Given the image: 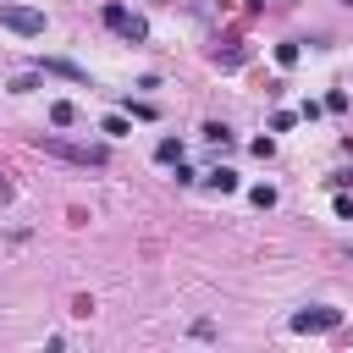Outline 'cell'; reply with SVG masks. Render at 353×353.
I'll use <instances>...</instances> for the list:
<instances>
[{"instance_id": "obj_1", "label": "cell", "mask_w": 353, "mask_h": 353, "mask_svg": "<svg viewBox=\"0 0 353 353\" xmlns=\"http://www.w3.org/2000/svg\"><path fill=\"white\" fill-rule=\"evenodd\" d=\"M287 325H292V331H309V336H314V331H336V325H342V309H336V303H309V309H298Z\"/></svg>"}, {"instance_id": "obj_2", "label": "cell", "mask_w": 353, "mask_h": 353, "mask_svg": "<svg viewBox=\"0 0 353 353\" xmlns=\"http://www.w3.org/2000/svg\"><path fill=\"white\" fill-rule=\"evenodd\" d=\"M105 28H110V33H121L127 44H143V39H149V22H143V17H132V11H127V6H116V0L105 6Z\"/></svg>"}, {"instance_id": "obj_3", "label": "cell", "mask_w": 353, "mask_h": 353, "mask_svg": "<svg viewBox=\"0 0 353 353\" xmlns=\"http://www.w3.org/2000/svg\"><path fill=\"white\" fill-rule=\"evenodd\" d=\"M39 149H44V154H55V160H72V165H105V149H99V143H94V149H77V143H66V138H50V132H44V138H39Z\"/></svg>"}, {"instance_id": "obj_4", "label": "cell", "mask_w": 353, "mask_h": 353, "mask_svg": "<svg viewBox=\"0 0 353 353\" xmlns=\"http://www.w3.org/2000/svg\"><path fill=\"white\" fill-rule=\"evenodd\" d=\"M0 28L33 39V33H44V11H33V6H0Z\"/></svg>"}, {"instance_id": "obj_5", "label": "cell", "mask_w": 353, "mask_h": 353, "mask_svg": "<svg viewBox=\"0 0 353 353\" xmlns=\"http://www.w3.org/2000/svg\"><path fill=\"white\" fill-rule=\"evenodd\" d=\"M39 72H55V77H72V83H88V72H83V66H72V61H55V55H50V61H39Z\"/></svg>"}, {"instance_id": "obj_6", "label": "cell", "mask_w": 353, "mask_h": 353, "mask_svg": "<svg viewBox=\"0 0 353 353\" xmlns=\"http://www.w3.org/2000/svg\"><path fill=\"white\" fill-rule=\"evenodd\" d=\"M182 154H188V149H182V138H160V143H154V160H160V165H176Z\"/></svg>"}, {"instance_id": "obj_7", "label": "cell", "mask_w": 353, "mask_h": 353, "mask_svg": "<svg viewBox=\"0 0 353 353\" xmlns=\"http://www.w3.org/2000/svg\"><path fill=\"white\" fill-rule=\"evenodd\" d=\"M204 182H210L215 193H237V171H226V165H215V171H210Z\"/></svg>"}, {"instance_id": "obj_8", "label": "cell", "mask_w": 353, "mask_h": 353, "mask_svg": "<svg viewBox=\"0 0 353 353\" xmlns=\"http://www.w3.org/2000/svg\"><path fill=\"white\" fill-rule=\"evenodd\" d=\"M204 138H210L215 149H226V143H232V127H226V121H204Z\"/></svg>"}, {"instance_id": "obj_9", "label": "cell", "mask_w": 353, "mask_h": 353, "mask_svg": "<svg viewBox=\"0 0 353 353\" xmlns=\"http://www.w3.org/2000/svg\"><path fill=\"white\" fill-rule=\"evenodd\" d=\"M50 121H55V127H72V121H77V110H72L66 99H55V105H50Z\"/></svg>"}, {"instance_id": "obj_10", "label": "cell", "mask_w": 353, "mask_h": 353, "mask_svg": "<svg viewBox=\"0 0 353 353\" xmlns=\"http://www.w3.org/2000/svg\"><path fill=\"white\" fill-rule=\"evenodd\" d=\"M127 110H132L138 121H154V105H149V99H127Z\"/></svg>"}, {"instance_id": "obj_11", "label": "cell", "mask_w": 353, "mask_h": 353, "mask_svg": "<svg viewBox=\"0 0 353 353\" xmlns=\"http://www.w3.org/2000/svg\"><path fill=\"white\" fill-rule=\"evenodd\" d=\"M127 132V116H105V138H121Z\"/></svg>"}, {"instance_id": "obj_12", "label": "cell", "mask_w": 353, "mask_h": 353, "mask_svg": "<svg viewBox=\"0 0 353 353\" xmlns=\"http://www.w3.org/2000/svg\"><path fill=\"white\" fill-rule=\"evenodd\" d=\"M248 199H254V204H259V210H270V204H276V188H254V193H248Z\"/></svg>"}, {"instance_id": "obj_13", "label": "cell", "mask_w": 353, "mask_h": 353, "mask_svg": "<svg viewBox=\"0 0 353 353\" xmlns=\"http://www.w3.org/2000/svg\"><path fill=\"white\" fill-rule=\"evenodd\" d=\"M331 188H353V171H336V176H331Z\"/></svg>"}, {"instance_id": "obj_14", "label": "cell", "mask_w": 353, "mask_h": 353, "mask_svg": "<svg viewBox=\"0 0 353 353\" xmlns=\"http://www.w3.org/2000/svg\"><path fill=\"white\" fill-rule=\"evenodd\" d=\"M0 204H11V182H6V171H0Z\"/></svg>"}, {"instance_id": "obj_15", "label": "cell", "mask_w": 353, "mask_h": 353, "mask_svg": "<svg viewBox=\"0 0 353 353\" xmlns=\"http://www.w3.org/2000/svg\"><path fill=\"white\" fill-rule=\"evenodd\" d=\"M342 6H353V0H342Z\"/></svg>"}]
</instances>
